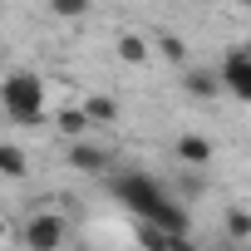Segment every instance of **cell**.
Returning a JSON list of instances; mask_svg holds the SVG:
<instances>
[{
    "label": "cell",
    "mask_w": 251,
    "mask_h": 251,
    "mask_svg": "<svg viewBox=\"0 0 251 251\" xmlns=\"http://www.w3.org/2000/svg\"><path fill=\"white\" fill-rule=\"evenodd\" d=\"M0 236H5V217H0Z\"/></svg>",
    "instance_id": "cell-19"
},
{
    "label": "cell",
    "mask_w": 251,
    "mask_h": 251,
    "mask_svg": "<svg viewBox=\"0 0 251 251\" xmlns=\"http://www.w3.org/2000/svg\"><path fill=\"white\" fill-rule=\"evenodd\" d=\"M54 128H59L64 138H84L89 118H84V108H64V113H54Z\"/></svg>",
    "instance_id": "cell-11"
},
{
    "label": "cell",
    "mask_w": 251,
    "mask_h": 251,
    "mask_svg": "<svg viewBox=\"0 0 251 251\" xmlns=\"http://www.w3.org/2000/svg\"><path fill=\"white\" fill-rule=\"evenodd\" d=\"M69 163L79 168V173H108V153L99 148V143H89V138H69Z\"/></svg>",
    "instance_id": "cell-5"
},
{
    "label": "cell",
    "mask_w": 251,
    "mask_h": 251,
    "mask_svg": "<svg viewBox=\"0 0 251 251\" xmlns=\"http://www.w3.org/2000/svg\"><path fill=\"white\" fill-rule=\"evenodd\" d=\"M246 236H251V217H246L241 207H231V212H226V241H241V246H246Z\"/></svg>",
    "instance_id": "cell-13"
},
{
    "label": "cell",
    "mask_w": 251,
    "mask_h": 251,
    "mask_svg": "<svg viewBox=\"0 0 251 251\" xmlns=\"http://www.w3.org/2000/svg\"><path fill=\"white\" fill-rule=\"evenodd\" d=\"M138 231V246L143 251H168V236H182V231H163V226H153V222H143V226H133Z\"/></svg>",
    "instance_id": "cell-10"
},
{
    "label": "cell",
    "mask_w": 251,
    "mask_h": 251,
    "mask_svg": "<svg viewBox=\"0 0 251 251\" xmlns=\"http://www.w3.org/2000/svg\"><path fill=\"white\" fill-rule=\"evenodd\" d=\"M113 197L128 207L138 222H153V226H163V231H182V236L192 231L187 207L173 202V197L163 192V182L148 177V173H123V177H113Z\"/></svg>",
    "instance_id": "cell-1"
},
{
    "label": "cell",
    "mask_w": 251,
    "mask_h": 251,
    "mask_svg": "<svg viewBox=\"0 0 251 251\" xmlns=\"http://www.w3.org/2000/svg\"><path fill=\"white\" fill-rule=\"evenodd\" d=\"M182 89L192 99H217L222 94V79H217V69H187L182 74Z\"/></svg>",
    "instance_id": "cell-7"
},
{
    "label": "cell",
    "mask_w": 251,
    "mask_h": 251,
    "mask_svg": "<svg viewBox=\"0 0 251 251\" xmlns=\"http://www.w3.org/2000/svg\"><path fill=\"white\" fill-rule=\"evenodd\" d=\"M64 217L59 212H40V217H30L25 226H20V241H25V251H59L64 246Z\"/></svg>",
    "instance_id": "cell-3"
},
{
    "label": "cell",
    "mask_w": 251,
    "mask_h": 251,
    "mask_svg": "<svg viewBox=\"0 0 251 251\" xmlns=\"http://www.w3.org/2000/svg\"><path fill=\"white\" fill-rule=\"evenodd\" d=\"M50 10L59 20H79V15H89V0H50Z\"/></svg>",
    "instance_id": "cell-14"
},
{
    "label": "cell",
    "mask_w": 251,
    "mask_h": 251,
    "mask_svg": "<svg viewBox=\"0 0 251 251\" xmlns=\"http://www.w3.org/2000/svg\"><path fill=\"white\" fill-rule=\"evenodd\" d=\"M118 59H128V64H148V45L138 35H118Z\"/></svg>",
    "instance_id": "cell-12"
},
{
    "label": "cell",
    "mask_w": 251,
    "mask_h": 251,
    "mask_svg": "<svg viewBox=\"0 0 251 251\" xmlns=\"http://www.w3.org/2000/svg\"><path fill=\"white\" fill-rule=\"evenodd\" d=\"M177 187H182V192H187V197H197V192H202V177H197V173H192V177H182V182H177Z\"/></svg>",
    "instance_id": "cell-16"
},
{
    "label": "cell",
    "mask_w": 251,
    "mask_h": 251,
    "mask_svg": "<svg viewBox=\"0 0 251 251\" xmlns=\"http://www.w3.org/2000/svg\"><path fill=\"white\" fill-rule=\"evenodd\" d=\"M79 108L89 123H118V99H108V94H89Z\"/></svg>",
    "instance_id": "cell-8"
},
{
    "label": "cell",
    "mask_w": 251,
    "mask_h": 251,
    "mask_svg": "<svg viewBox=\"0 0 251 251\" xmlns=\"http://www.w3.org/2000/svg\"><path fill=\"white\" fill-rule=\"evenodd\" d=\"M173 153H177L187 168H207V163H212V138H202V133H182V138H173Z\"/></svg>",
    "instance_id": "cell-6"
},
{
    "label": "cell",
    "mask_w": 251,
    "mask_h": 251,
    "mask_svg": "<svg viewBox=\"0 0 251 251\" xmlns=\"http://www.w3.org/2000/svg\"><path fill=\"white\" fill-rule=\"evenodd\" d=\"M158 50H163V59H173V64H182V59H187V50H182V40H177V35H158Z\"/></svg>",
    "instance_id": "cell-15"
},
{
    "label": "cell",
    "mask_w": 251,
    "mask_h": 251,
    "mask_svg": "<svg viewBox=\"0 0 251 251\" xmlns=\"http://www.w3.org/2000/svg\"><path fill=\"white\" fill-rule=\"evenodd\" d=\"M217 251H246V246H241V241H226V246H217Z\"/></svg>",
    "instance_id": "cell-18"
},
{
    "label": "cell",
    "mask_w": 251,
    "mask_h": 251,
    "mask_svg": "<svg viewBox=\"0 0 251 251\" xmlns=\"http://www.w3.org/2000/svg\"><path fill=\"white\" fill-rule=\"evenodd\" d=\"M0 113L15 118V123H45V79L30 74V69H15L5 74V84H0Z\"/></svg>",
    "instance_id": "cell-2"
},
{
    "label": "cell",
    "mask_w": 251,
    "mask_h": 251,
    "mask_svg": "<svg viewBox=\"0 0 251 251\" xmlns=\"http://www.w3.org/2000/svg\"><path fill=\"white\" fill-rule=\"evenodd\" d=\"M168 251H197V246H192L187 236H168Z\"/></svg>",
    "instance_id": "cell-17"
},
{
    "label": "cell",
    "mask_w": 251,
    "mask_h": 251,
    "mask_svg": "<svg viewBox=\"0 0 251 251\" xmlns=\"http://www.w3.org/2000/svg\"><path fill=\"white\" fill-rule=\"evenodd\" d=\"M217 79H222V89L231 94V99H251V54L246 50H231L226 59H222V69H217Z\"/></svg>",
    "instance_id": "cell-4"
},
{
    "label": "cell",
    "mask_w": 251,
    "mask_h": 251,
    "mask_svg": "<svg viewBox=\"0 0 251 251\" xmlns=\"http://www.w3.org/2000/svg\"><path fill=\"white\" fill-rule=\"evenodd\" d=\"M30 173V158H25V148H15V143H0V177H25Z\"/></svg>",
    "instance_id": "cell-9"
}]
</instances>
